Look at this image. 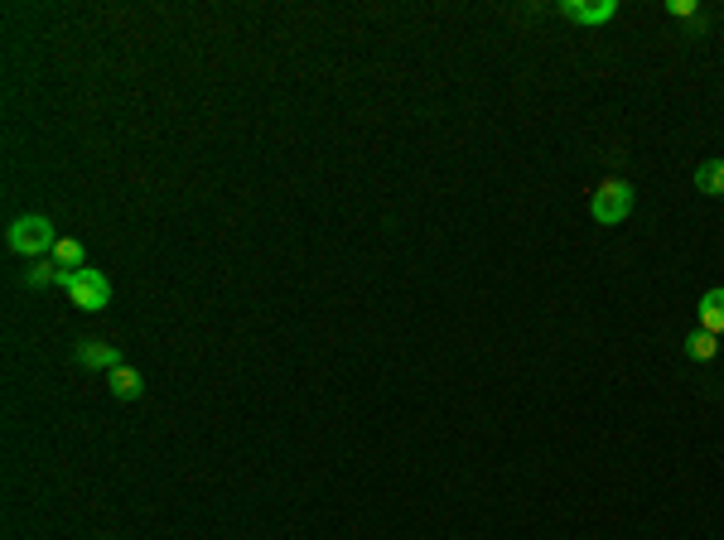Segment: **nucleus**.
I'll return each mask as SVG.
<instances>
[{"mask_svg": "<svg viewBox=\"0 0 724 540\" xmlns=\"http://www.w3.org/2000/svg\"><path fill=\"white\" fill-rule=\"evenodd\" d=\"M58 285L68 290V299L87 309V314H102L107 304H112V280H107V270H63L58 275Z\"/></svg>", "mask_w": 724, "mask_h": 540, "instance_id": "obj_2", "label": "nucleus"}, {"mask_svg": "<svg viewBox=\"0 0 724 540\" xmlns=\"http://www.w3.org/2000/svg\"><path fill=\"white\" fill-rule=\"evenodd\" d=\"M633 203H638V198H633V184H628V179H609V184H599L589 213H594L599 227H618V222H628Z\"/></svg>", "mask_w": 724, "mask_h": 540, "instance_id": "obj_3", "label": "nucleus"}, {"mask_svg": "<svg viewBox=\"0 0 724 540\" xmlns=\"http://www.w3.org/2000/svg\"><path fill=\"white\" fill-rule=\"evenodd\" d=\"M78 362H83L87 372H107V377H112L116 367H126L121 348L107 343V338H83V343H78Z\"/></svg>", "mask_w": 724, "mask_h": 540, "instance_id": "obj_4", "label": "nucleus"}, {"mask_svg": "<svg viewBox=\"0 0 724 540\" xmlns=\"http://www.w3.org/2000/svg\"><path fill=\"white\" fill-rule=\"evenodd\" d=\"M560 15L575 20V25H609L613 15H618V0H594V5H575V0H565Z\"/></svg>", "mask_w": 724, "mask_h": 540, "instance_id": "obj_5", "label": "nucleus"}, {"mask_svg": "<svg viewBox=\"0 0 724 540\" xmlns=\"http://www.w3.org/2000/svg\"><path fill=\"white\" fill-rule=\"evenodd\" d=\"M49 261H54L58 270H83L87 246H83V242H73V237H58V246L49 251Z\"/></svg>", "mask_w": 724, "mask_h": 540, "instance_id": "obj_8", "label": "nucleus"}, {"mask_svg": "<svg viewBox=\"0 0 724 540\" xmlns=\"http://www.w3.org/2000/svg\"><path fill=\"white\" fill-rule=\"evenodd\" d=\"M700 328L705 333H715V338H724V285H715V290H705L700 295Z\"/></svg>", "mask_w": 724, "mask_h": 540, "instance_id": "obj_6", "label": "nucleus"}, {"mask_svg": "<svg viewBox=\"0 0 724 540\" xmlns=\"http://www.w3.org/2000/svg\"><path fill=\"white\" fill-rule=\"evenodd\" d=\"M107 386H112L116 401H140L145 396V381H140L136 367H116L112 377H107Z\"/></svg>", "mask_w": 724, "mask_h": 540, "instance_id": "obj_7", "label": "nucleus"}, {"mask_svg": "<svg viewBox=\"0 0 724 540\" xmlns=\"http://www.w3.org/2000/svg\"><path fill=\"white\" fill-rule=\"evenodd\" d=\"M5 246H10L15 256H25V261H44V251H54L58 246V232H54V222H49L44 213H25V217L10 222Z\"/></svg>", "mask_w": 724, "mask_h": 540, "instance_id": "obj_1", "label": "nucleus"}, {"mask_svg": "<svg viewBox=\"0 0 724 540\" xmlns=\"http://www.w3.org/2000/svg\"><path fill=\"white\" fill-rule=\"evenodd\" d=\"M58 275H63V270H58L54 261H29L25 285L29 290H49V285H58Z\"/></svg>", "mask_w": 724, "mask_h": 540, "instance_id": "obj_11", "label": "nucleus"}, {"mask_svg": "<svg viewBox=\"0 0 724 540\" xmlns=\"http://www.w3.org/2000/svg\"><path fill=\"white\" fill-rule=\"evenodd\" d=\"M667 10H671V15H676V20H700V10H696V0H671Z\"/></svg>", "mask_w": 724, "mask_h": 540, "instance_id": "obj_12", "label": "nucleus"}, {"mask_svg": "<svg viewBox=\"0 0 724 540\" xmlns=\"http://www.w3.org/2000/svg\"><path fill=\"white\" fill-rule=\"evenodd\" d=\"M696 189L710 198H724V160H705L696 169Z\"/></svg>", "mask_w": 724, "mask_h": 540, "instance_id": "obj_9", "label": "nucleus"}, {"mask_svg": "<svg viewBox=\"0 0 724 540\" xmlns=\"http://www.w3.org/2000/svg\"><path fill=\"white\" fill-rule=\"evenodd\" d=\"M715 352H720V338L705 333V328L686 338V357H691V362H715Z\"/></svg>", "mask_w": 724, "mask_h": 540, "instance_id": "obj_10", "label": "nucleus"}]
</instances>
